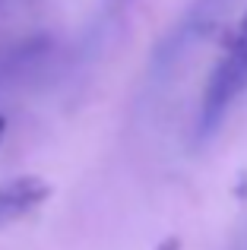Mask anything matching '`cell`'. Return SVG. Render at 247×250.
<instances>
[{"label": "cell", "instance_id": "obj_4", "mask_svg": "<svg viewBox=\"0 0 247 250\" xmlns=\"http://www.w3.org/2000/svg\"><path fill=\"white\" fill-rule=\"evenodd\" d=\"M3 130H6V117L0 114V140H3Z\"/></svg>", "mask_w": 247, "mask_h": 250}, {"label": "cell", "instance_id": "obj_2", "mask_svg": "<svg viewBox=\"0 0 247 250\" xmlns=\"http://www.w3.org/2000/svg\"><path fill=\"white\" fill-rule=\"evenodd\" d=\"M48 196H51V184L35 174H19L0 184V228L35 212Z\"/></svg>", "mask_w": 247, "mask_h": 250}, {"label": "cell", "instance_id": "obj_1", "mask_svg": "<svg viewBox=\"0 0 247 250\" xmlns=\"http://www.w3.org/2000/svg\"><path fill=\"white\" fill-rule=\"evenodd\" d=\"M244 89H247V10L231 32L228 44H225L222 61L212 67L209 80H206L203 102H200V133H212Z\"/></svg>", "mask_w": 247, "mask_h": 250}, {"label": "cell", "instance_id": "obj_5", "mask_svg": "<svg viewBox=\"0 0 247 250\" xmlns=\"http://www.w3.org/2000/svg\"><path fill=\"white\" fill-rule=\"evenodd\" d=\"M118 3H130V0H118Z\"/></svg>", "mask_w": 247, "mask_h": 250}, {"label": "cell", "instance_id": "obj_3", "mask_svg": "<svg viewBox=\"0 0 247 250\" xmlns=\"http://www.w3.org/2000/svg\"><path fill=\"white\" fill-rule=\"evenodd\" d=\"M155 250H181V241H178V238H168V241H162Z\"/></svg>", "mask_w": 247, "mask_h": 250}]
</instances>
